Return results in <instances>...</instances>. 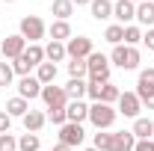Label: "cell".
Instances as JSON below:
<instances>
[{
	"label": "cell",
	"instance_id": "30bf717a",
	"mask_svg": "<svg viewBox=\"0 0 154 151\" xmlns=\"http://www.w3.org/2000/svg\"><path fill=\"white\" fill-rule=\"evenodd\" d=\"M113 18L119 21L122 27H128V24L136 18V3H131V0H116L113 3Z\"/></svg>",
	"mask_w": 154,
	"mask_h": 151
},
{
	"label": "cell",
	"instance_id": "bcb514c9",
	"mask_svg": "<svg viewBox=\"0 0 154 151\" xmlns=\"http://www.w3.org/2000/svg\"><path fill=\"white\" fill-rule=\"evenodd\" d=\"M0 42H3V39H0Z\"/></svg>",
	"mask_w": 154,
	"mask_h": 151
},
{
	"label": "cell",
	"instance_id": "4dcf8cb0",
	"mask_svg": "<svg viewBox=\"0 0 154 151\" xmlns=\"http://www.w3.org/2000/svg\"><path fill=\"white\" fill-rule=\"evenodd\" d=\"M92 142H95V148H98V151H113V133H107V131H98Z\"/></svg>",
	"mask_w": 154,
	"mask_h": 151
},
{
	"label": "cell",
	"instance_id": "2e32d148",
	"mask_svg": "<svg viewBox=\"0 0 154 151\" xmlns=\"http://www.w3.org/2000/svg\"><path fill=\"white\" fill-rule=\"evenodd\" d=\"M65 57H68V54H65V42H54V39H51V42L45 45V59H48V62L57 65V62H62Z\"/></svg>",
	"mask_w": 154,
	"mask_h": 151
},
{
	"label": "cell",
	"instance_id": "ac0fdd59",
	"mask_svg": "<svg viewBox=\"0 0 154 151\" xmlns=\"http://www.w3.org/2000/svg\"><path fill=\"white\" fill-rule=\"evenodd\" d=\"M51 15L57 21H68L74 15V3H71V0H54V3H51Z\"/></svg>",
	"mask_w": 154,
	"mask_h": 151
},
{
	"label": "cell",
	"instance_id": "4316f807",
	"mask_svg": "<svg viewBox=\"0 0 154 151\" xmlns=\"http://www.w3.org/2000/svg\"><path fill=\"white\" fill-rule=\"evenodd\" d=\"M104 39H107L113 48H116V45H122V42H125V27H122V24H110V27L104 30Z\"/></svg>",
	"mask_w": 154,
	"mask_h": 151
},
{
	"label": "cell",
	"instance_id": "4fadbf2b",
	"mask_svg": "<svg viewBox=\"0 0 154 151\" xmlns=\"http://www.w3.org/2000/svg\"><path fill=\"white\" fill-rule=\"evenodd\" d=\"M24 122V128H27V133H38L45 125H48V113H42V110H30V113L21 119Z\"/></svg>",
	"mask_w": 154,
	"mask_h": 151
},
{
	"label": "cell",
	"instance_id": "277c9868",
	"mask_svg": "<svg viewBox=\"0 0 154 151\" xmlns=\"http://www.w3.org/2000/svg\"><path fill=\"white\" fill-rule=\"evenodd\" d=\"M139 51L136 48H128V45H116L113 54H110V62L113 65H119V68H125V71H134V68H139Z\"/></svg>",
	"mask_w": 154,
	"mask_h": 151
},
{
	"label": "cell",
	"instance_id": "60d3db41",
	"mask_svg": "<svg viewBox=\"0 0 154 151\" xmlns=\"http://www.w3.org/2000/svg\"><path fill=\"white\" fill-rule=\"evenodd\" d=\"M71 3H74V6H89L92 0H71Z\"/></svg>",
	"mask_w": 154,
	"mask_h": 151
},
{
	"label": "cell",
	"instance_id": "8d00e7d4",
	"mask_svg": "<svg viewBox=\"0 0 154 151\" xmlns=\"http://www.w3.org/2000/svg\"><path fill=\"white\" fill-rule=\"evenodd\" d=\"M134 151H154V139H136Z\"/></svg>",
	"mask_w": 154,
	"mask_h": 151
},
{
	"label": "cell",
	"instance_id": "7a4b0ae2",
	"mask_svg": "<svg viewBox=\"0 0 154 151\" xmlns=\"http://www.w3.org/2000/svg\"><path fill=\"white\" fill-rule=\"evenodd\" d=\"M116 116H119V110L110 104H101V101L89 104V122L95 125V131H110L116 125Z\"/></svg>",
	"mask_w": 154,
	"mask_h": 151
},
{
	"label": "cell",
	"instance_id": "f6af8a7d",
	"mask_svg": "<svg viewBox=\"0 0 154 151\" xmlns=\"http://www.w3.org/2000/svg\"><path fill=\"white\" fill-rule=\"evenodd\" d=\"M110 3H116V0H110Z\"/></svg>",
	"mask_w": 154,
	"mask_h": 151
},
{
	"label": "cell",
	"instance_id": "5b68a950",
	"mask_svg": "<svg viewBox=\"0 0 154 151\" xmlns=\"http://www.w3.org/2000/svg\"><path fill=\"white\" fill-rule=\"evenodd\" d=\"M42 101H45V107H48V110H65L68 95H65L62 86L51 83V86H42Z\"/></svg>",
	"mask_w": 154,
	"mask_h": 151
},
{
	"label": "cell",
	"instance_id": "484cf974",
	"mask_svg": "<svg viewBox=\"0 0 154 151\" xmlns=\"http://www.w3.org/2000/svg\"><path fill=\"white\" fill-rule=\"evenodd\" d=\"M119 95H122V89L119 86H113V83H104L101 86V104H119Z\"/></svg>",
	"mask_w": 154,
	"mask_h": 151
},
{
	"label": "cell",
	"instance_id": "52a82bcc",
	"mask_svg": "<svg viewBox=\"0 0 154 151\" xmlns=\"http://www.w3.org/2000/svg\"><path fill=\"white\" fill-rule=\"evenodd\" d=\"M24 51H27V39L21 36V33H15V36H6L3 42H0V54H3V59H12V62H15V59L24 54Z\"/></svg>",
	"mask_w": 154,
	"mask_h": 151
},
{
	"label": "cell",
	"instance_id": "3957f363",
	"mask_svg": "<svg viewBox=\"0 0 154 151\" xmlns=\"http://www.w3.org/2000/svg\"><path fill=\"white\" fill-rule=\"evenodd\" d=\"M18 33L27 39V45H38V39H45L48 27H45V21L38 15H24L21 24H18Z\"/></svg>",
	"mask_w": 154,
	"mask_h": 151
},
{
	"label": "cell",
	"instance_id": "603a6c76",
	"mask_svg": "<svg viewBox=\"0 0 154 151\" xmlns=\"http://www.w3.org/2000/svg\"><path fill=\"white\" fill-rule=\"evenodd\" d=\"M36 80H38V83H42V86H51V83L57 80V65L45 59V62H42V65H38V68H36Z\"/></svg>",
	"mask_w": 154,
	"mask_h": 151
},
{
	"label": "cell",
	"instance_id": "d6986e66",
	"mask_svg": "<svg viewBox=\"0 0 154 151\" xmlns=\"http://www.w3.org/2000/svg\"><path fill=\"white\" fill-rule=\"evenodd\" d=\"M48 36L54 39V42H68L71 39V24L68 21H54L48 27Z\"/></svg>",
	"mask_w": 154,
	"mask_h": 151
},
{
	"label": "cell",
	"instance_id": "cb8c5ba5",
	"mask_svg": "<svg viewBox=\"0 0 154 151\" xmlns=\"http://www.w3.org/2000/svg\"><path fill=\"white\" fill-rule=\"evenodd\" d=\"M89 9H92V18H95V21L113 18V3H110V0H92Z\"/></svg>",
	"mask_w": 154,
	"mask_h": 151
},
{
	"label": "cell",
	"instance_id": "d590c367",
	"mask_svg": "<svg viewBox=\"0 0 154 151\" xmlns=\"http://www.w3.org/2000/svg\"><path fill=\"white\" fill-rule=\"evenodd\" d=\"M9 128H12V116L6 110H0V133H9Z\"/></svg>",
	"mask_w": 154,
	"mask_h": 151
},
{
	"label": "cell",
	"instance_id": "44dd1931",
	"mask_svg": "<svg viewBox=\"0 0 154 151\" xmlns=\"http://www.w3.org/2000/svg\"><path fill=\"white\" fill-rule=\"evenodd\" d=\"M136 21L142 24V27H154V3L151 0H145V3H136Z\"/></svg>",
	"mask_w": 154,
	"mask_h": 151
},
{
	"label": "cell",
	"instance_id": "7bdbcfd3",
	"mask_svg": "<svg viewBox=\"0 0 154 151\" xmlns=\"http://www.w3.org/2000/svg\"><path fill=\"white\" fill-rule=\"evenodd\" d=\"M0 3H15V0H0Z\"/></svg>",
	"mask_w": 154,
	"mask_h": 151
},
{
	"label": "cell",
	"instance_id": "ee69618b",
	"mask_svg": "<svg viewBox=\"0 0 154 151\" xmlns=\"http://www.w3.org/2000/svg\"><path fill=\"white\" fill-rule=\"evenodd\" d=\"M131 3H145V0H131Z\"/></svg>",
	"mask_w": 154,
	"mask_h": 151
},
{
	"label": "cell",
	"instance_id": "e0dca14e",
	"mask_svg": "<svg viewBox=\"0 0 154 151\" xmlns=\"http://www.w3.org/2000/svg\"><path fill=\"white\" fill-rule=\"evenodd\" d=\"M21 59H24L30 68H38V65L45 62V48H42V45H27V51L21 54Z\"/></svg>",
	"mask_w": 154,
	"mask_h": 151
},
{
	"label": "cell",
	"instance_id": "6da1fadb",
	"mask_svg": "<svg viewBox=\"0 0 154 151\" xmlns=\"http://www.w3.org/2000/svg\"><path fill=\"white\" fill-rule=\"evenodd\" d=\"M86 68H89V80H95V83H110L113 62H110V57H107V54L92 51V54L86 57Z\"/></svg>",
	"mask_w": 154,
	"mask_h": 151
},
{
	"label": "cell",
	"instance_id": "f35d334b",
	"mask_svg": "<svg viewBox=\"0 0 154 151\" xmlns=\"http://www.w3.org/2000/svg\"><path fill=\"white\" fill-rule=\"evenodd\" d=\"M142 101V107H148V110H154V92H148V95H142L139 98Z\"/></svg>",
	"mask_w": 154,
	"mask_h": 151
},
{
	"label": "cell",
	"instance_id": "f1b7e54d",
	"mask_svg": "<svg viewBox=\"0 0 154 151\" xmlns=\"http://www.w3.org/2000/svg\"><path fill=\"white\" fill-rule=\"evenodd\" d=\"M42 148V142H38L36 133H24V136H18V151H38Z\"/></svg>",
	"mask_w": 154,
	"mask_h": 151
},
{
	"label": "cell",
	"instance_id": "f546056e",
	"mask_svg": "<svg viewBox=\"0 0 154 151\" xmlns=\"http://www.w3.org/2000/svg\"><path fill=\"white\" fill-rule=\"evenodd\" d=\"M139 42H142V30H139L136 24H128V27H125V45H128V48H136Z\"/></svg>",
	"mask_w": 154,
	"mask_h": 151
},
{
	"label": "cell",
	"instance_id": "ab89813d",
	"mask_svg": "<svg viewBox=\"0 0 154 151\" xmlns=\"http://www.w3.org/2000/svg\"><path fill=\"white\" fill-rule=\"evenodd\" d=\"M54 151H74V148H68V145H62V142H57V145H54Z\"/></svg>",
	"mask_w": 154,
	"mask_h": 151
},
{
	"label": "cell",
	"instance_id": "ffe728a7",
	"mask_svg": "<svg viewBox=\"0 0 154 151\" xmlns=\"http://www.w3.org/2000/svg\"><path fill=\"white\" fill-rule=\"evenodd\" d=\"M6 113L12 116V119H24V116L30 113V101H24V98H9L6 101Z\"/></svg>",
	"mask_w": 154,
	"mask_h": 151
},
{
	"label": "cell",
	"instance_id": "836d02e7",
	"mask_svg": "<svg viewBox=\"0 0 154 151\" xmlns=\"http://www.w3.org/2000/svg\"><path fill=\"white\" fill-rule=\"evenodd\" d=\"M48 122L51 125H57V128H62L68 119H65V110H48Z\"/></svg>",
	"mask_w": 154,
	"mask_h": 151
},
{
	"label": "cell",
	"instance_id": "1f68e13d",
	"mask_svg": "<svg viewBox=\"0 0 154 151\" xmlns=\"http://www.w3.org/2000/svg\"><path fill=\"white\" fill-rule=\"evenodd\" d=\"M12 80H15L12 65H9V62H0V86H12Z\"/></svg>",
	"mask_w": 154,
	"mask_h": 151
},
{
	"label": "cell",
	"instance_id": "74e56055",
	"mask_svg": "<svg viewBox=\"0 0 154 151\" xmlns=\"http://www.w3.org/2000/svg\"><path fill=\"white\" fill-rule=\"evenodd\" d=\"M142 45H145L148 51H154V27H151V30H145V33H142Z\"/></svg>",
	"mask_w": 154,
	"mask_h": 151
},
{
	"label": "cell",
	"instance_id": "9c48e42d",
	"mask_svg": "<svg viewBox=\"0 0 154 151\" xmlns=\"http://www.w3.org/2000/svg\"><path fill=\"white\" fill-rule=\"evenodd\" d=\"M139 110H142V101L136 92H122L119 95V113L125 119H139Z\"/></svg>",
	"mask_w": 154,
	"mask_h": 151
},
{
	"label": "cell",
	"instance_id": "7c38bea8",
	"mask_svg": "<svg viewBox=\"0 0 154 151\" xmlns=\"http://www.w3.org/2000/svg\"><path fill=\"white\" fill-rule=\"evenodd\" d=\"M65 119L74 122V125H83V122L89 119V104H83V101H68V104H65Z\"/></svg>",
	"mask_w": 154,
	"mask_h": 151
},
{
	"label": "cell",
	"instance_id": "8fae6325",
	"mask_svg": "<svg viewBox=\"0 0 154 151\" xmlns=\"http://www.w3.org/2000/svg\"><path fill=\"white\" fill-rule=\"evenodd\" d=\"M18 95L24 98V101H33V98H42V83H38L33 74L21 77L18 80Z\"/></svg>",
	"mask_w": 154,
	"mask_h": 151
},
{
	"label": "cell",
	"instance_id": "ba28073f",
	"mask_svg": "<svg viewBox=\"0 0 154 151\" xmlns=\"http://www.w3.org/2000/svg\"><path fill=\"white\" fill-rule=\"evenodd\" d=\"M65 54H68V59H86L92 54V39L89 36H71L65 42Z\"/></svg>",
	"mask_w": 154,
	"mask_h": 151
},
{
	"label": "cell",
	"instance_id": "e575fe53",
	"mask_svg": "<svg viewBox=\"0 0 154 151\" xmlns=\"http://www.w3.org/2000/svg\"><path fill=\"white\" fill-rule=\"evenodd\" d=\"M86 83H89V86H86V95L92 98V104L101 101V86H104V83H95V80H86Z\"/></svg>",
	"mask_w": 154,
	"mask_h": 151
},
{
	"label": "cell",
	"instance_id": "8992f818",
	"mask_svg": "<svg viewBox=\"0 0 154 151\" xmlns=\"http://www.w3.org/2000/svg\"><path fill=\"white\" fill-rule=\"evenodd\" d=\"M83 139H86V131H83V125L65 122V125L59 128V142H62V145H68V148H80V145H83Z\"/></svg>",
	"mask_w": 154,
	"mask_h": 151
},
{
	"label": "cell",
	"instance_id": "9a60e30c",
	"mask_svg": "<svg viewBox=\"0 0 154 151\" xmlns=\"http://www.w3.org/2000/svg\"><path fill=\"white\" fill-rule=\"evenodd\" d=\"M134 136L136 139H154V122L151 119H145V116H139V119H134Z\"/></svg>",
	"mask_w": 154,
	"mask_h": 151
},
{
	"label": "cell",
	"instance_id": "d4e9b609",
	"mask_svg": "<svg viewBox=\"0 0 154 151\" xmlns=\"http://www.w3.org/2000/svg\"><path fill=\"white\" fill-rule=\"evenodd\" d=\"M86 86H89L86 80H74V77H71V80H68L62 89H65V95H68V101H83V95H86Z\"/></svg>",
	"mask_w": 154,
	"mask_h": 151
},
{
	"label": "cell",
	"instance_id": "7402d4cb",
	"mask_svg": "<svg viewBox=\"0 0 154 151\" xmlns=\"http://www.w3.org/2000/svg\"><path fill=\"white\" fill-rule=\"evenodd\" d=\"M154 92V68H142L139 71V80H136V95L142 98V95Z\"/></svg>",
	"mask_w": 154,
	"mask_h": 151
},
{
	"label": "cell",
	"instance_id": "5bb4252c",
	"mask_svg": "<svg viewBox=\"0 0 154 151\" xmlns=\"http://www.w3.org/2000/svg\"><path fill=\"white\" fill-rule=\"evenodd\" d=\"M136 136L134 131H116L113 133V151H134Z\"/></svg>",
	"mask_w": 154,
	"mask_h": 151
},
{
	"label": "cell",
	"instance_id": "83f0119b",
	"mask_svg": "<svg viewBox=\"0 0 154 151\" xmlns=\"http://www.w3.org/2000/svg\"><path fill=\"white\" fill-rule=\"evenodd\" d=\"M68 74L74 77V80H86V77H89L86 59H71V62H68Z\"/></svg>",
	"mask_w": 154,
	"mask_h": 151
},
{
	"label": "cell",
	"instance_id": "d6a6232c",
	"mask_svg": "<svg viewBox=\"0 0 154 151\" xmlns=\"http://www.w3.org/2000/svg\"><path fill=\"white\" fill-rule=\"evenodd\" d=\"M0 151H18V139L12 133H0Z\"/></svg>",
	"mask_w": 154,
	"mask_h": 151
},
{
	"label": "cell",
	"instance_id": "b9f144b4",
	"mask_svg": "<svg viewBox=\"0 0 154 151\" xmlns=\"http://www.w3.org/2000/svg\"><path fill=\"white\" fill-rule=\"evenodd\" d=\"M83 151H98V148H95V145H92V148H83Z\"/></svg>",
	"mask_w": 154,
	"mask_h": 151
}]
</instances>
